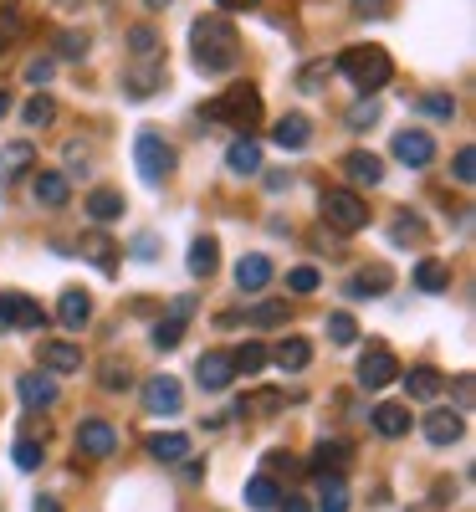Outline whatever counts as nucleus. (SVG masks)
<instances>
[{
  "label": "nucleus",
  "mask_w": 476,
  "mask_h": 512,
  "mask_svg": "<svg viewBox=\"0 0 476 512\" xmlns=\"http://www.w3.org/2000/svg\"><path fill=\"white\" fill-rule=\"evenodd\" d=\"M190 52H195V67L210 72V77H221L241 62V36L226 16H200L190 26Z\"/></svg>",
  "instance_id": "1"
},
{
  "label": "nucleus",
  "mask_w": 476,
  "mask_h": 512,
  "mask_svg": "<svg viewBox=\"0 0 476 512\" xmlns=\"http://www.w3.org/2000/svg\"><path fill=\"white\" fill-rule=\"evenodd\" d=\"M333 72H343L359 93H379L384 82L395 77V62H389L384 47H343L338 62H333Z\"/></svg>",
  "instance_id": "2"
},
{
  "label": "nucleus",
  "mask_w": 476,
  "mask_h": 512,
  "mask_svg": "<svg viewBox=\"0 0 476 512\" xmlns=\"http://www.w3.org/2000/svg\"><path fill=\"white\" fill-rule=\"evenodd\" d=\"M205 118L221 123V128H236V134H251V128L262 123V93H256L251 82H241V88L210 98V103H205Z\"/></svg>",
  "instance_id": "3"
},
{
  "label": "nucleus",
  "mask_w": 476,
  "mask_h": 512,
  "mask_svg": "<svg viewBox=\"0 0 476 512\" xmlns=\"http://www.w3.org/2000/svg\"><path fill=\"white\" fill-rule=\"evenodd\" d=\"M134 164H139V175H144L149 185H159V180L175 175V149L164 144L159 128H139V139H134Z\"/></svg>",
  "instance_id": "4"
},
{
  "label": "nucleus",
  "mask_w": 476,
  "mask_h": 512,
  "mask_svg": "<svg viewBox=\"0 0 476 512\" xmlns=\"http://www.w3.org/2000/svg\"><path fill=\"white\" fill-rule=\"evenodd\" d=\"M323 221L343 236H354L369 226V205L359 200V190H323Z\"/></svg>",
  "instance_id": "5"
},
{
  "label": "nucleus",
  "mask_w": 476,
  "mask_h": 512,
  "mask_svg": "<svg viewBox=\"0 0 476 512\" xmlns=\"http://www.w3.org/2000/svg\"><path fill=\"white\" fill-rule=\"evenodd\" d=\"M113 451H118V431H113L108 420L93 415V420L77 425V456H82V461H108Z\"/></svg>",
  "instance_id": "6"
},
{
  "label": "nucleus",
  "mask_w": 476,
  "mask_h": 512,
  "mask_svg": "<svg viewBox=\"0 0 476 512\" xmlns=\"http://www.w3.org/2000/svg\"><path fill=\"white\" fill-rule=\"evenodd\" d=\"M159 88H164V62H159V57H149V62H128V67H123V93L134 98V103L154 98Z\"/></svg>",
  "instance_id": "7"
},
{
  "label": "nucleus",
  "mask_w": 476,
  "mask_h": 512,
  "mask_svg": "<svg viewBox=\"0 0 476 512\" xmlns=\"http://www.w3.org/2000/svg\"><path fill=\"white\" fill-rule=\"evenodd\" d=\"M190 318H195V297H175V303H169V318L154 323V349H180Z\"/></svg>",
  "instance_id": "8"
},
{
  "label": "nucleus",
  "mask_w": 476,
  "mask_h": 512,
  "mask_svg": "<svg viewBox=\"0 0 476 512\" xmlns=\"http://www.w3.org/2000/svg\"><path fill=\"white\" fill-rule=\"evenodd\" d=\"M395 379H400V359L389 349H369L359 359V384L364 390H384V384H395Z\"/></svg>",
  "instance_id": "9"
},
{
  "label": "nucleus",
  "mask_w": 476,
  "mask_h": 512,
  "mask_svg": "<svg viewBox=\"0 0 476 512\" xmlns=\"http://www.w3.org/2000/svg\"><path fill=\"white\" fill-rule=\"evenodd\" d=\"M231 379H236L231 354L210 349V354H200V359H195V384H200V390H231Z\"/></svg>",
  "instance_id": "10"
},
{
  "label": "nucleus",
  "mask_w": 476,
  "mask_h": 512,
  "mask_svg": "<svg viewBox=\"0 0 476 512\" xmlns=\"http://www.w3.org/2000/svg\"><path fill=\"white\" fill-rule=\"evenodd\" d=\"M389 149H395V159L410 164V169H425L430 159H436V139H430L425 128H405V134H395V144H389Z\"/></svg>",
  "instance_id": "11"
},
{
  "label": "nucleus",
  "mask_w": 476,
  "mask_h": 512,
  "mask_svg": "<svg viewBox=\"0 0 476 512\" xmlns=\"http://www.w3.org/2000/svg\"><path fill=\"white\" fill-rule=\"evenodd\" d=\"M338 169H343V175H349L359 190H374V185L384 180V159L369 154V149H349V154L338 159Z\"/></svg>",
  "instance_id": "12"
},
{
  "label": "nucleus",
  "mask_w": 476,
  "mask_h": 512,
  "mask_svg": "<svg viewBox=\"0 0 476 512\" xmlns=\"http://www.w3.org/2000/svg\"><path fill=\"white\" fill-rule=\"evenodd\" d=\"M180 405H185V390H180V379L159 374V379H149V384H144V410H149V415H175Z\"/></svg>",
  "instance_id": "13"
},
{
  "label": "nucleus",
  "mask_w": 476,
  "mask_h": 512,
  "mask_svg": "<svg viewBox=\"0 0 476 512\" xmlns=\"http://www.w3.org/2000/svg\"><path fill=\"white\" fill-rule=\"evenodd\" d=\"M31 195H36V205H47V210H62L67 200H72V185H67V175L62 169H31Z\"/></svg>",
  "instance_id": "14"
},
{
  "label": "nucleus",
  "mask_w": 476,
  "mask_h": 512,
  "mask_svg": "<svg viewBox=\"0 0 476 512\" xmlns=\"http://www.w3.org/2000/svg\"><path fill=\"white\" fill-rule=\"evenodd\" d=\"M420 431H425L430 446H456V441L466 436V420H461L456 410H430V415L420 420Z\"/></svg>",
  "instance_id": "15"
},
{
  "label": "nucleus",
  "mask_w": 476,
  "mask_h": 512,
  "mask_svg": "<svg viewBox=\"0 0 476 512\" xmlns=\"http://www.w3.org/2000/svg\"><path fill=\"white\" fill-rule=\"evenodd\" d=\"M36 169V144L31 139H16V144H0V185H11L21 175Z\"/></svg>",
  "instance_id": "16"
},
{
  "label": "nucleus",
  "mask_w": 476,
  "mask_h": 512,
  "mask_svg": "<svg viewBox=\"0 0 476 512\" xmlns=\"http://www.w3.org/2000/svg\"><path fill=\"white\" fill-rule=\"evenodd\" d=\"M36 359H41V369H47V374H77L82 369V349L67 344V338H47V344L36 349Z\"/></svg>",
  "instance_id": "17"
},
{
  "label": "nucleus",
  "mask_w": 476,
  "mask_h": 512,
  "mask_svg": "<svg viewBox=\"0 0 476 512\" xmlns=\"http://www.w3.org/2000/svg\"><path fill=\"white\" fill-rule=\"evenodd\" d=\"M308 139H313L308 113H282V118H277V128H272V144H277V149H287V154L308 149Z\"/></svg>",
  "instance_id": "18"
},
{
  "label": "nucleus",
  "mask_w": 476,
  "mask_h": 512,
  "mask_svg": "<svg viewBox=\"0 0 476 512\" xmlns=\"http://www.w3.org/2000/svg\"><path fill=\"white\" fill-rule=\"evenodd\" d=\"M16 390H21L26 410H52L57 405V379H47V374H21Z\"/></svg>",
  "instance_id": "19"
},
{
  "label": "nucleus",
  "mask_w": 476,
  "mask_h": 512,
  "mask_svg": "<svg viewBox=\"0 0 476 512\" xmlns=\"http://www.w3.org/2000/svg\"><path fill=\"white\" fill-rule=\"evenodd\" d=\"M267 282H272V256L251 251V256H241V262H236V287L241 292H262Z\"/></svg>",
  "instance_id": "20"
},
{
  "label": "nucleus",
  "mask_w": 476,
  "mask_h": 512,
  "mask_svg": "<svg viewBox=\"0 0 476 512\" xmlns=\"http://www.w3.org/2000/svg\"><path fill=\"white\" fill-rule=\"evenodd\" d=\"M302 466H308V472H318V477H343V466H349V446H343V441H318L313 446V461H302Z\"/></svg>",
  "instance_id": "21"
},
{
  "label": "nucleus",
  "mask_w": 476,
  "mask_h": 512,
  "mask_svg": "<svg viewBox=\"0 0 476 512\" xmlns=\"http://www.w3.org/2000/svg\"><path fill=\"white\" fill-rule=\"evenodd\" d=\"M282 374H297V369H308L313 364V344H308V338H282V344L267 354Z\"/></svg>",
  "instance_id": "22"
},
{
  "label": "nucleus",
  "mask_w": 476,
  "mask_h": 512,
  "mask_svg": "<svg viewBox=\"0 0 476 512\" xmlns=\"http://www.w3.org/2000/svg\"><path fill=\"white\" fill-rule=\"evenodd\" d=\"M57 318H62V328H88V318H93V297L88 292H77V287H67L62 292V303H57Z\"/></svg>",
  "instance_id": "23"
},
{
  "label": "nucleus",
  "mask_w": 476,
  "mask_h": 512,
  "mask_svg": "<svg viewBox=\"0 0 476 512\" xmlns=\"http://www.w3.org/2000/svg\"><path fill=\"white\" fill-rule=\"evenodd\" d=\"M226 169H231V175H262V144H256V139H236L231 149H226Z\"/></svg>",
  "instance_id": "24"
},
{
  "label": "nucleus",
  "mask_w": 476,
  "mask_h": 512,
  "mask_svg": "<svg viewBox=\"0 0 476 512\" xmlns=\"http://www.w3.org/2000/svg\"><path fill=\"white\" fill-rule=\"evenodd\" d=\"M369 420H374V431H379V436H389V441H400V436L410 431V410H405V405H395V400L374 405V415H369Z\"/></svg>",
  "instance_id": "25"
},
{
  "label": "nucleus",
  "mask_w": 476,
  "mask_h": 512,
  "mask_svg": "<svg viewBox=\"0 0 476 512\" xmlns=\"http://www.w3.org/2000/svg\"><path fill=\"white\" fill-rule=\"evenodd\" d=\"M6 318H11V328H41V323H47L41 303L26 297V292H6Z\"/></svg>",
  "instance_id": "26"
},
{
  "label": "nucleus",
  "mask_w": 476,
  "mask_h": 512,
  "mask_svg": "<svg viewBox=\"0 0 476 512\" xmlns=\"http://www.w3.org/2000/svg\"><path fill=\"white\" fill-rule=\"evenodd\" d=\"M144 451L154 461H190V436H175V431H154L144 441Z\"/></svg>",
  "instance_id": "27"
},
{
  "label": "nucleus",
  "mask_w": 476,
  "mask_h": 512,
  "mask_svg": "<svg viewBox=\"0 0 476 512\" xmlns=\"http://www.w3.org/2000/svg\"><path fill=\"white\" fill-rule=\"evenodd\" d=\"M313 512H349V482H343L338 472H333V477H318Z\"/></svg>",
  "instance_id": "28"
},
{
  "label": "nucleus",
  "mask_w": 476,
  "mask_h": 512,
  "mask_svg": "<svg viewBox=\"0 0 476 512\" xmlns=\"http://www.w3.org/2000/svg\"><path fill=\"white\" fill-rule=\"evenodd\" d=\"M389 282H395V272H389L384 262H374L349 282V297H379V292H389Z\"/></svg>",
  "instance_id": "29"
},
{
  "label": "nucleus",
  "mask_w": 476,
  "mask_h": 512,
  "mask_svg": "<svg viewBox=\"0 0 476 512\" xmlns=\"http://www.w3.org/2000/svg\"><path fill=\"white\" fill-rule=\"evenodd\" d=\"M215 267H221V241H215V236H195L190 241V272L195 277H210Z\"/></svg>",
  "instance_id": "30"
},
{
  "label": "nucleus",
  "mask_w": 476,
  "mask_h": 512,
  "mask_svg": "<svg viewBox=\"0 0 476 512\" xmlns=\"http://www.w3.org/2000/svg\"><path fill=\"white\" fill-rule=\"evenodd\" d=\"M123 210H128V205H123V195H118V190H93V195H88V216H93L98 226L118 221Z\"/></svg>",
  "instance_id": "31"
},
{
  "label": "nucleus",
  "mask_w": 476,
  "mask_h": 512,
  "mask_svg": "<svg viewBox=\"0 0 476 512\" xmlns=\"http://www.w3.org/2000/svg\"><path fill=\"white\" fill-rule=\"evenodd\" d=\"M277 497H282V492H277L272 477H251V482H246V507H251V512H272Z\"/></svg>",
  "instance_id": "32"
},
{
  "label": "nucleus",
  "mask_w": 476,
  "mask_h": 512,
  "mask_svg": "<svg viewBox=\"0 0 476 512\" xmlns=\"http://www.w3.org/2000/svg\"><path fill=\"white\" fill-rule=\"evenodd\" d=\"M415 287L420 292H446L451 287V267L446 262H420L415 267Z\"/></svg>",
  "instance_id": "33"
},
{
  "label": "nucleus",
  "mask_w": 476,
  "mask_h": 512,
  "mask_svg": "<svg viewBox=\"0 0 476 512\" xmlns=\"http://www.w3.org/2000/svg\"><path fill=\"white\" fill-rule=\"evenodd\" d=\"M405 390H410V400H436L441 395V374L436 369H410Z\"/></svg>",
  "instance_id": "34"
},
{
  "label": "nucleus",
  "mask_w": 476,
  "mask_h": 512,
  "mask_svg": "<svg viewBox=\"0 0 476 512\" xmlns=\"http://www.w3.org/2000/svg\"><path fill=\"white\" fill-rule=\"evenodd\" d=\"M82 251L93 256V267H98V272H108V277L118 272V262H113L118 246H113V241H103V236H82Z\"/></svg>",
  "instance_id": "35"
},
{
  "label": "nucleus",
  "mask_w": 476,
  "mask_h": 512,
  "mask_svg": "<svg viewBox=\"0 0 476 512\" xmlns=\"http://www.w3.org/2000/svg\"><path fill=\"white\" fill-rule=\"evenodd\" d=\"M246 323H251V328H277V323H287V303H282V297H272V303H256V308L246 313Z\"/></svg>",
  "instance_id": "36"
},
{
  "label": "nucleus",
  "mask_w": 476,
  "mask_h": 512,
  "mask_svg": "<svg viewBox=\"0 0 476 512\" xmlns=\"http://www.w3.org/2000/svg\"><path fill=\"white\" fill-rule=\"evenodd\" d=\"M128 47H134V62L159 57V31L154 26H134V31H128Z\"/></svg>",
  "instance_id": "37"
},
{
  "label": "nucleus",
  "mask_w": 476,
  "mask_h": 512,
  "mask_svg": "<svg viewBox=\"0 0 476 512\" xmlns=\"http://www.w3.org/2000/svg\"><path fill=\"white\" fill-rule=\"evenodd\" d=\"M231 364H236V374H262V369H267V349H262V344H241V349L231 354Z\"/></svg>",
  "instance_id": "38"
},
{
  "label": "nucleus",
  "mask_w": 476,
  "mask_h": 512,
  "mask_svg": "<svg viewBox=\"0 0 476 512\" xmlns=\"http://www.w3.org/2000/svg\"><path fill=\"white\" fill-rule=\"evenodd\" d=\"M328 338H333L338 349H349L354 338H359V323H354L349 313H328Z\"/></svg>",
  "instance_id": "39"
},
{
  "label": "nucleus",
  "mask_w": 476,
  "mask_h": 512,
  "mask_svg": "<svg viewBox=\"0 0 476 512\" xmlns=\"http://www.w3.org/2000/svg\"><path fill=\"white\" fill-rule=\"evenodd\" d=\"M57 118V103L47 98V93H36L31 103H26V128H47Z\"/></svg>",
  "instance_id": "40"
},
{
  "label": "nucleus",
  "mask_w": 476,
  "mask_h": 512,
  "mask_svg": "<svg viewBox=\"0 0 476 512\" xmlns=\"http://www.w3.org/2000/svg\"><path fill=\"white\" fill-rule=\"evenodd\" d=\"M328 77H333V62H313V67H302V72H297V88H302V93H318Z\"/></svg>",
  "instance_id": "41"
},
{
  "label": "nucleus",
  "mask_w": 476,
  "mask_h": 512,
  "mask_svg": "<svg viewBox=\"0 0 476 512\" xmlns=\"http://www.w3.org/2000/svg\"><path fill=\"white\" fill-rule=\"evenodd\" d=\"M11 456H16V466H21V472H36V466H41V456H47V451H41V441H31V436H21Z\"/></svg>",
  "instance_id": "42"
},
{
  "label": "nucleus",
  "mask_w": 476,
  "mask_h": 512,
  "mask_svg": "<svg viewBox=\"0 0 476 512\" xmlns=\"http://www.w3.org/2000/svg\"><path fill=\"white\" fill-rule=\"evenodd\" d=\"M420 108L430 118H456V98L451 93H420Z\"/></svg>",
  "instance_id": "43"
},
{
  "label": "nucleus",
  "mask_w": 476,
  "mask_h": 512,
  "mask_svg": "<svg viewBox=\"0 0 476 512\" xmlns=\"http://www.w3.org/2000/svg\"><path fill=\"white\" fill-rule=\"evenodd\" d=\"M369 123H379V98H359L354 108H349V128H369Z\"/></svg>",
  "instance_id": "44"
},
{
  "label": "nucleus",
  "mask_w": 476,
  "mask_h": 512,
  "mask_svg": "<svg viewBox=\"0 0 476 512\" xmlns=\"http://www.w3.org/2000/svg\"><path fill=\"white\" fill-rule=\"evenodd\" d=\"M128 384H134V369L118 364V359H108V364H103V390H128Z\"/></svg>",
  "instance_id": "45"
},
{
  "label": "nucleus",
  "mask_w": 476,
  "mask_h": 512,
  "mask_svg": "<svg viewBox=\"0 0 476 512\" xmlns=\"http://www.w3.org/2000/svg\"><path fill=\"white\" fill-rule=\"evenodd\" d=\"M451 169H456V185H471V180H476V149H471V144H466V149H456Z\"/></svg>",
  "instance_id": "46"
},
{
  "label": "nucleus",
  "mask_w": 476,
  "mask_h": 512,
  "mask_svg": "<svg viewBox=\"0 0 476 512\" xmlns=\"http://www.w3.org/2000/svg\"><path fill=\"white\" fill-rule=\"evenodd\" d=\"M389 236H395V246H415V241H425V226L420 221H395Z\"/></svg>",
  "instance_id": "47"
},
{
  "label": "nucleus",
  "mask_w": 476,
  "mask_h": 512,
  "mask_svg": "<svg viewBox=\"0 0 476 512\" xmlns=\"http://www.w3.org/2000/svg\"><path fill=\"white\" fill-rule=\"evenodd\" d=\"M88 47H93L88 31H67L62 36V57H88Z\"/></svg>",
  "instance_id": "48"
},
{
  "label": "nucleus",
  "mask_w": 476,
  "mask_h": 512,
  "mask_svg": "<svg viewBox=\"0 0 476 512\" xmlns=\"http://www.w3.org/2000/svg\"><path fill=\"white\" fill-rule=\"evenodd\" d=\"M389 11H395V0H354V16H364V21H379Z\"/></svg>",
  "instance_id": "49"
},
{
  "label": "nucleus",
  "mask_w": 476,
  "mask_h": 512,
  "mask_svg": "<svg viewBox=\"0 0 476 512\" xmlns=\"http://www.w3.org/2000/svg\"><path fill=\"white\" fill-rule=\"evenodd\" d=\"M287 287H292V292H318V272H313V267H292V272H287Z\"/></svg>",
  "instance_id": "50"
},
{
  "label": "nucleus",
  "mask_w": 476,
  "mask_h": 512,
  "mask_svg": "<svg viewBox=\"0 0 476 512\" xmlns=\"http://www.w3.org/2000/svg\"><path fill=\"white\" fill-rule=\"evenodd\" d=\"M297 466H302V461H297L292 451H267V472H297Z\"/></svg>",
  "instance_id": "51"
},
{
  "label": "nucleus",
  "mask_w": 476,
  "mask_h": 512,
  "mask_svg": "<svg viewBox=\"0 0 476 512\" xmlns=\"http://www.w3.org/2000/svg\"><path fill=\"white\" fill-rule=\"evenodd\" d=\"M52 72H57V62H52V57H36V62L26 67V77H31V82H52Z\"/></svg>",
  "instance_id": "52"
},
{
  "label": "nucleus",
  "mask_w": 476,
  "mask_h": 512,
  "mask_svg": "<svg viewBox=\"0 0 476 512\" xmlns=\"http://www.w3.org/2000/svg\"><path fill=\"white\" fill-rule=\"evenodd\" d=\"M277 512H313V502L297 497V492H287V497H277Z\"/></svg>",
  "instance_id": "53"
},
{
  "label": "nucleus",
  "mask_w": 476,
  "mask_h": 512,
  "mask_svg": "<svg viewBox=\"0 0 476 512\" xmlns=\"http://www.w3.org/2000/svg\"><path fill=\"white\" fill-rule=\"evenodd\" d=\"M67 164H72V169H88V144H82V139L67 144Z\"/></svg>",
  "instance_id": "54"
},
{
  "label": "nucleus",
  "mask_w": 476,
  "mask_h": 512,
  "mask_svg": "<svg viewBox=\"0 0 476 512\" xmlns=\"http://www.w3.org/2000/svg\"><path fill=\"white\" fill-rule=\"evenodd\" d=\"M154 251H159L154 236H134V256H139V262H154Z\"/></svg>",
  "instance_id": "55"
},
{
  "label": "nucleus",
  "mask_w": 476,
  "mask_h": 512,
  "mask_svg": "<svg viewBox=\"0 0 476 512\" xmlns=\"http://www.w3.org/2000/svg\"><path fill=\"white\" fill-rule=\"evenodd\" d=\"M215 6H221V11H256L262 0H215Z\"/></svg>",
  "instance_id": "56"
},
{
  "label": "nucleus",
  "mask_w": 476,
  "mask_h": 512,
  "mask_svg": "<svg viewBox=\"0 0 476 512\" xmlns=\"http://www.w3.org/2000/svg\"><path fill=\"white\" fill-rule=\"evenodd\" d=\"M31 512H62V507H57V497H36V507H31Z\"/></svg>",
  "instance_id": "57"
},
{
  "label": "nucleus",
  "mask_w": 476,
  "mask_h": 512,
  "mask_svg": "<svg viewBox=\"0 0 476 512\" xmlns=\"http://www.w3.org/2000/svg\"><path fill=\"white\" fill-rule=\"evenodd\" d=\"M144 6H149V11H164V6H175V0H144Z\"/></svg>",
  "instance_id": "58"
},
{
  "label": "nucleus",
  "mask_w": 476,
  "mask_h": 512,
  "mask_svg": "<svg viewBox=\"0 0 476 512\" xmlns=\"http://www.w3.org/2000/svg\"><path fill=\"white\" fill-rule=\"evenodd\" d=\"M11 113V93H0V118H6Z\"/></svg>",
  "instance_id": "59"
},
{
  "label": "nucleus",
  "mask_w": 476,
  "mask_h": 512,
  "mask_svg": "<svg viewBox=\"0 0 476 512\" xmlns=\"http://www.w3.org/2000/svg\"><path fill=\"white\" fill-rule=\"evenodd\" d=\"M0 47H6V36H0Z\"/></svg>",
  "instance_id": "60"
}]
</instances>
